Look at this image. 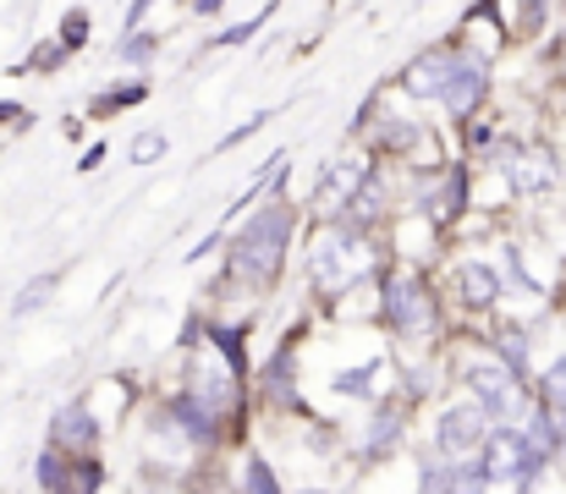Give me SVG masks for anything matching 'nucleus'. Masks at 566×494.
<instances>
[{"label": "nucleus", "instance_id": "1", "mask_svg": "<svg viewBox=\"0 0 566 494\" xmlns=\"http://www.w3.org/2000/svg\"><path fill=\"white\" fill-rule=\"evenodd\" d=\"M286 242H292V209L286 203L259 209L231 242V275H248L253 286H270L281 259H286Z\"/></svg>", "mask_w": 566, "mask_h": 494}, {"label": "nucleus", "instance_id": "2", "mask_svg": "<svg viewBox=\"0 0 566 494\" xmlns=\"http://www.w3.org/2000/svg\"><path fill=\"white\" fill-rule=\"evenodd\" d=\"M468 390H473V401L490 412V423H517V418L528 412V401H523V374H512L506 362H490V357L468 362Z\"/></svg>", "mask_w": 566, "mask_h": 494}, {"label": "nucleus", "instance_id": "3", "mask_svg": "<svg viewBox=\"0 0 566 494\" xmlns=\"http://www.w3.org/2000/svg\"><path fill=\"white\" fill-rule=\"evenodd\" d=\"M379 308H385V325L401 329V335H429L434 329V303H429L418 275H390L385 292H379Z\"/></svg>", "mask_w": 566, "mask_h": 494}, {"label": "nucleus", "instance_id": "4", "mask_svg": "<svg viewBox=\"0 0 566 494\" xmlns=\"http://www.w3.org/2000/svg\"><path fill=\"white\" fill-rule=\"evenodd\" d=\"M369 270V248L353 231H325V242L314 248V281L319 286H353Z\"/></svg>", "mask_w": 566, "mask_h": 494}, {"label": "nucleus", "instance_id": "5", "mask_svg": "<svg viewBox=\"0 0 566 494\" xmlns=\"http://www.w3.org/2000/svg\"><path fill=\"white\" fill-rule=\"evenodd\" d=\"M434 440H440V451H446L451 462H457V456H473V451H484V440H490V412H484L479 401H457V407L440 412Z\"/></svg>", "mask_w": 566, "mask_h": 494}, {"label": "nucleus", "instance_id": "6", "mask_svg": "<svg viewBox=\"0 0 566 494\" xmlns=\"http://www.w3.org/2000/svg\"><path fill=\"white\" fill-rule=\"evenodd\" d=\"M484 88H490L484 61H479V55H457V61H451V77H446L440 105H446L451 116H473V111L484 105Z\"/></svg>", "mask_w": 566, "mask_h": 494}, {"label": "nucleus", "instance_id": "7", "mask_svg": "<svg viewBox=\"0 0 566 494\" xmlns=\"http://www.w3.org/2000/svg\"><path fill=\"white\" fill-rule=\"evenodd\" d=\"M501 170H506L512 192H545V187L556 181V160H551L545 149H517V144H506Z\"/></svg>", "mask_w": 566, "mask_h": 494}, {"label": "nucleus", "instance_id": "8", "mask_svg": "<svg viewBox=\"0 0 566 494\" xmlns=\"http://www.w3.org/2000/svg\"><path fill=\"white\" fill-rule=\"evenodd\" d=\"M451 50H429V55H418L407 72H401V88L412 94V99H440L446 94V77H451Z\"/></svg>", "mask_w": 566, "mask_h": 494}, {"label": "nucleus", "instance_id": "9", "mask_svg": "<svg viewBox=\"0 0 566 494\" xmlns=\"http://www.w3.org/2000/svg\"><path fill=\"white\" fill-rule=\"evenodd\" d=\"M50 440L55 445H72V451H94L99 445V423L88 418V407H61L55 423H50Z\"/></svg>", "mask_w": 566, "mask_h": 494}, {"label": "nucleus", "instance_id": "10", "mask_svg": "<svg viewBox=\"0 0 566 494\" xmlns=\"http://www.w3.org/2000/svg\"><path fill=\"white\" fill-rule=\"evenodd\" d=\"M364 176H369V170L358 160H336L325 170V181H319V203H325V209H347V198L364 187Z\"/></svg>", "mask_w": 566, "mask_h": 494}, {"label": "nucleus", "instance_id": "11", "mask_svg": "<svg viewBox=\"0 0 566 494\" xmlns=\"http://www.w3.org/2000/svg\"><path fill=\"white\" fill-rule=\"evenodd\" d=\"M457 297H462L468 308H490V303L501 297L495 270H490V264H462V270H457Z\"/></svg>", "mask_w": 566, "mask_h": 494}, {"label": "nucleus", "instance_id": "12", "mask_svg": "<svg viewBox=\"0 0 566 494\" xmlns=\"http://www.w3.org/2000/svg\"><path fill=\"white\" fill-rule=\"evenodd\" d=\"M462 187H468V176H462V170H451V176L440 181V198H423V209H429L434 220H451V214L462 209Z\"/></svg>", "mask_w": 566, "mask_h": 494}, {"label": "nucleus", "instance_id": "13", "mask_svg": "<svg viewBox=\"0 0 566 494\" xmlns=\"http://www.w3.org/2000/svg\"><path fill=\"white\" fill-rule=\"evenodd\" d=\"M396 434H401V412L379 407L375 418H369V451H390V445H396Z\"/></svg>", "mask_w": 566, "mask_h": 494}, {"label": "nucleus", "instance_id": "14", "mask_svg": "<svg viewBox=\"0 0 566 494\" xmlns=\"http://www.w3.org/2000/svg\"><path fill=\"white\" fill-rule=\"evenodd\" d=\"M155 50H160V39H155V33H138V28H127V39H122L116 61H127V66H144Z\"/></svg>", "mask_w": 566, "mask_h": 494}, {"label": "nucleus", "instance_id": "15", "mask_svg": "<svg viewBox=\"0 0 566 494\" xmlns=\"http://www.w3.org/2000/svg\"><path fill=\"white\" fill-rule=\"evenodd\" d=\"M50 297H55V275H39L33 286H22V292H17V303H11V314L22 319V314H33V308H44Z\"/></svg>", "mask_w": 566, "mask_h": 494}, {"label": "nucleus", "instance_id": "16", "mask_svg": "<svg viewBox=\"0 0 566 494\" xmlns=\"http://www.w3.org/2000/svg\"><path fill=\"white\" fill-rule=\"evenodd\" d=\"M166 149H171V138H166V133H138V138H133V149H127V160L133 165H155Z\"/></svg>", "mask_w": 566, "mask_h": 494}, {"label": "nucleus", "instance_id": "17", "mask_svg": "<svg viewBox=\"0 0 566 494\" xmlns=\"http://www.w3.org/2000/svg\"><path fill=\"white\" fill-rule=\"evenodd\" d=\"M501 362H506L512 374L528 368V335H523V329H506V335H501Z\"/></svg>", "mask_w": 566, "mask_h": 494}, {"label": "nucleus", "instance_id": "18", "mask_svg": "<svg viewBox=\"0 0 566 494\" xmlns=\"http://www.w3.org/2000/svg\"><path fill=\"white\" fill-rule=\"evenodd\" d=\"M39 484L44 490H72V473L61 467V451H44L39 456Z\"/></svg>", "mask_w": 566, "mask_h": 494}, {"label": "nucleus", "instance_id": "19", "mask_svg": "<svg viewBox=\"0 0 566 494\" xmlns=\"http://www.w3.org/2000/svg\"><path fill=\"white\" fill-rule=\"evenodd\" d=\"M242 490H259V494H275V473L264 467V456H248V473H242Z\"/></svg>", "mask_w": 566, "mask_h": 494}, {"label": "nucleus", "instance_id": "20", "mask_svg": "<svg viewBox=\"0 0 566 494\" xmlns=\"http://www.w3.org/2000/svg\"><path fill=\"white\" fill-rule=\"evenodd\" d=\"M133 99H144V83H127V88H111V94H99V116H111V111H127Z\"/></svg>", "mask_w": 566, "mask_h": 494}, {"label": "nucleus", "instance_id": "21", "mask_svg": "<svg viewBox=\"0 0 566 494\" xmlns=\"http://www.w3.org/2000/svg\"><path fill=\"white\" fill-rule=\"evenodd\" d=\"M83 39H88V17H83V11H72V17H66V28H61V50H77Z\"/></svg>", "mask_w": 566, "mask_h": 494}, {"label": "nucleus", "instance_id": "22", "mask_svg": "<svg viewBox=\"0 0 566 494\" xmlns=\"http://www.w3.org/2000/svg\"><path fill=\"white\" fill-rule=\"evenodd\" d=\"M259 28H264V17H248V22H237V28H226V33H220L214 44H220V50H226V44H248V39H253Z\"/></svg>", "mask_w": 566, "mask_h": 494}, {"label": "nucleus", "instance_id": "23", "mask_svg": "<svg viewBox=\"0 0 566 494\" xmlns=\"http://www.w3.org/2000/svg\"><path fill=\"white\" fill-rule=\"evenodd\" d=\"M270 116H275V111H259V116H248V122H242V127H231V133H226V138H220V149H237V144H242V138H248V133H259V127H264V122H270Z\"/></svg>", "mask_w": 566, "mask_h": 494}, {"label": "nucleus", "instance_id": "24", "mask_svg": "<svg viewBox=\"0 0 566 494\" xmlns=\"http://www.w3.org/2000/svg\"><path fill=\"white\" fill-rule=\"evenodd\" d=\"M149 6H155V0H133V6H127V28H144V17H149Z\"/></svg>", "mask_w": 566, "mask_h": 494}, {"label": "nucleus", "instance_id": "25", "mask_svg": "<svg viewBox=\"0 0 566 494\" xmlns=\"http://www.w3.org/2000/svg\"><path fill=\"white\" fill-rule=\"evenodd\" d=\"M220 6H226V0H192V11H198V17H214Z\"/></svg>", "mask_w": 566, "mask_h": 494}]
</instances>
